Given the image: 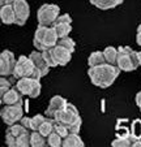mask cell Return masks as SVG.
Returning <instances> with one entry per match:
<instances>
[{"mask_svg":"<svg viewBox=\"0 0 141 147\" xmlns=\"http://www.w3.org/2000/svg\"><path fill=\"white\" fill-rule=\"evenodd\" d=\"M34 70V65L31 63V60L29 59V56H20L18 59L14 63V68L13 72H12V76L13 78L18 80V78L22 77H30L31 73Z\"/></svg>","mask_w":141,"mask_h":147,"instance_id":"cell-6","label":"cell"},{"mask_svg":"<svg viewBox=\"0 0 141 147\" xmlns=\"http://www.w3.org/2000/svg\"><path fill=\"white\" fill-rule=\"evenodd\" d=\"M28 130V129H25L24 126H22L20 122H16V124H12V125H9L8 126V129H7V131H5V134H8V136H11V137H13L14 139L17 138V137L20 136V134H22V133H25V131Z\"/></svg>","mask_w":141,"mask_h":147,"instance_id":"cell-24","label":"cell"},{"mask_svg":"<svg viewBox=\"0 0 141 147\" xmlns=\"http://www.w3.org/2000/svg\"><path fill=\"white\" fill-rule=\"evenodd\" d=\"M20 124L24 126L25 129H28V130H30V117L28 116H22L21 119H20Z\"/></svg>","mask_w":141,"mask_h":147,"instance_id":"cell-34","label":"cell"},{"mask_svg":"<svg viewBox=\"0 0 141 147\" xmlns=\"http://www.w3.org/2000/svg\"><path fill=\"white\" fill-rule=\"evenodd\" d=\"M46 144L47 146H51V147H58V146H61V137L59 136L58 133L55 131H51L48 136L46 137Z\"/></svg>","mask_w":141,"mask_h":147,"instance_id":"cell-26","label":"cell"},{"mask_svg":"<svg viewBox=\"0 0 141 147\" xmlns=\"http://www.w3.org/2000/svg\"><path fill=\"white\" fill-rule=\"evenodd\" d=\"M136 42H137V45L141 46V33L137 31V35H136Z\"/></svg>","mask_w":141,"mask_h":147,"instance_id":"cell-39","label":"cell"},{"mask_svg":"<svg viewBox=\"0 0 141 147\" xmlns=\"http://www.w3.org/2000/svg\"><path fill=\"white\" fill-rule=\"evenodd\" d=\"M140 109H141V108H140Z\"/></svg>","mask_w":141,"mask_h":147,"instance_id":"cell-42","label":"cell"},{"mask_svg":"<svg viewBox=\"0 0 141 147\" xmlns=\"http://www.w3.org/2000/svg\"><path fill=\"white\" fill-rule=\"evenodd\" d=\"M58 42V35H56L55 30H54L52 26H47L46 29V33H44L43 38L41 40V45H42V51L47 50V48H51L56 45Z\"/></svg>","mask_w":141,"mask_h":147,"instance_id":"cell-14","label":"cell"},{"mask_svg":"<svg viewBox=\"0 0 141 147\" xmlns=\"http://www.w3.org/2000/svg\"><path fill=\"white\" fill-rule=\"evenodd\" d=\"M129 136V131H128L127 128H118L116 129V137H127Z\"/></svg>","mask_w":141,"mask_h":147,"instance_id":"cell-35","label":"cell"},{"mask_svg":"<svg viewBox=\"0 0 141 147\" xmlns=\"http://www.w3.org/2000/svg\"><path fill=\"white\" fill-rule=\"evenodd\" d=\"M51 50V53H52L54 59H55V61L58 63V65H61V67H64V65H67L71 61V59H72V52H69L67 48L61 47V46L59 45H55L54 47L50 48Z\"/></svg>","mask_w":141,"mask_h":147,"instance_id":"cell-10","label":"cell"},{"mask_svg":"<svg viewBox=\"0 0 141 147\" xmlns=\"http://www.w3.org/2000/svg\"><path fill=\"white\" fill-rule=\"evenodd\" d=\"M29 59L31 60V63H33L34 68H37V69L41 72L42 77H44L47 73L50 72L51 68L46 64V61H44V59H43V56H42V52H41V51L37 50V51H34V52H31L30 55H29Z\"/></svg>","mask_w":141,"mask_h":147,"instance_id":"cell-12","label":"cell"},{"mask_svg":"<svg viewBox=\"0 0 141 147\" xmlns=\"http://www.w3.org/2000/svg\"><path fill=\"white\" fill-rule=\"evenodd\" d=\"M9 87H0V100H1V98H3V95L7 92V90H8Z\"/></svg>","mask_w":141,"mask_h":147,"instance_id":"cell-38","label":"cell"},{"mask_svg":"<svg viewBox=\"0 0 141 147\" xmlns=\"http://www.w3.org/2000/svg\"><path fill=\"white\" fill-rule=\"evenodd\" d=\"M54 131H55V133H58L59 136L61 137V139H63L65 136H68V134H69L68 126H65V125H63V124H59V122H56L55 120H54Z\"/></svg>","mask_w":141,"mask_h":147,"instance_id":"cell-30","label":"cell"},{"mask_svg":"<svg viewBox=\"0 0 141 147\" xmlns=\"http://www.w3.org/2000/svg\"><path fill=\"white\" fill-rule=\"evenodd\" d=\"M136 139L137 138H135L132 134H129V136H127V137H116V138L111 142V144H112L114 147H129V146H132Z\"/></svg>","mask_w":141,"mask_h":147,"instance_id":"cell-19","label":"cell"},{"mask_svg":"<svg viewBox=\"0 0 141 147\" xmlns=\"http://www.w3.org/2000/svg\"><path fill=\"white\" fill-rule=\"evenodd\" d=\"M60 14V8L56 4H43L37 12V20L39 25L51 26L55 18Z\"/></svg>","mask_w":141,"mask_h":147,"instance_id":"cell-4","label":"cell"},{"mask_svg":"<svg viewBox=\"0 0 141 147\" xmlns=\"http://www.w3.org/2000/svg\"><path fill=\"white\" fill-rule=\"evenodd\" d=\"M1 103L5 104V106H14V104L22 106V104H24L22 94L16 89V87H14V89L9 87V89L7 90L5 94L3 95V98H1Z\"/></svg>","mask_w":141,"mask_h":147,"instance_id":"cell-11","label":"cell"},{"mask_svg":"<svg viewBox=\"0 0 141 147\" xmlns=\"http://www.w3.org/2000/svg\"><path fill=\"white\" fill-rule=\"evenodd\" d=\"M103 52V56H105V60L106 63H108V64H116V56H118V50H116L115 47H112V46H108V47L105 48V51H102Z\"/></svg>","mask_w":141,"mask_h":147,"instance_id":"cell-23","label":"cell"},{"mask_svg":"<svg viewBox=\"0 0 141 147\" xmlns=\"http://www.w3.org/2000/svg\"><path fill=\"white\" fill-rule=\"evenodd\" d=\"M105 63H106V60H105V56H103L102 51L91 52L88 59L89 67H97V65H102V64H105Z\"/></svg>","mask_w":141,"mask_h":147,"instance_id":"cell-20","label":"cell"},{"mask_svg":"<svg viewBox=\"0 0 141 147\" xmlns=\"http://www.w3.org/2000/svg\"><path fill=\"white\" fill-rule=\"evenodd\" d=\"M123 3V0H95L93 5L97 7L98 9H102V11H107V9L115 8V7L120 5Z\"/></svg>","mask_w":141,"mask_h":147,"instance_id":"cell-18","label":"cell"},{"mask_svg":"<svg viewBox=\"0 0 141 147\" xmlns=\"http://www.w3.org/2000/svg\"><path fill=\"white\" fill-rule=\"evenodd\" d=\"M41 52H42V56H43L44 61H46V64L48 65V67H50V68L58 67V63H56L55 59H54V56H52V53H51V50H50V48H47V50H43V51H41Z\"/></svg>","mask_w":141,"mask_h":147,"instance_id":"cell-28","label":"cell"},{"mask_svg":"<svg viewBox=\"0 0 141 147\" xmlns=\"http://www.w3.org/2000/svg\"><path fill=\"white\" fill-rule=\"evenodd\" d=\"M14 0H0V7L5 5V4H13Z\"/></svg>","mask_w":141,"mask_h":147,"instance_id":"cell-37","label":"cell"},{"mask_svg":"<svg viewBox=\"0 0 141 147\" xmlns=\"http://www.w3.org/2000/svg\"><path fill=\"white\" fill-rule=\"evenodd\" d=\"M56 45L61 46V47L67 48L69 52H75V48H76V45H75V40L72 38H69V36H63V38H59L58 42H56Z\"/></svg>","mask_w":141,"mask_h":147,"instance_id":"cell-25","label":"cell"},{"mask_svg":"<svg viewBox=\"0 0 141 147\" xmlns=\"http://www.w3.org/2000/svg\"><path fill=\"white\" fill-rule=\"evenodd\" d=\"M14 59L13 52H11L9 50H4L3 52H0V76L7 77V76H12L14 68Z\"/></svg>","mask_w":141,"mask_h":147,"instance_id":"cell-9","label":"cell"},{"mask_svg":"<svg viewBox=\"0 0 141 147\" xmlns=\"http://www.w3.org/2000/svg\"><path fill=\"white\" fill-rule=\"evenodd\" d=\"M61 146L64 147H84V141L80 138L78 134L69 133L68 136H65L61 139Z\"/></svg>","mask_w":141,"mask_h":147,"instance_id":"cell-16","label":"cell"},{"mask_svg":"<svg viewBox=\"0 0 141 147\" xmlns=\"http://www.w3.org/2000/svg\"><path fill=\"white\" fill-rule=\"evenodd\" d=\"M30 146L33 147H42L46 146V137H43L38 130L30 131Z\"/></svg>","mask_w":141,"mask_h":147,"instance_id":"cell-21","label":"cell"},{"mask_svg":"<svg viewBox=\"0 0 141 147\" xmlns=\"http://www.w3.org/2000/svg\"><path fill=\"white\" fill-rule=\"evenodd\" d=\"M88 74L94 86L106 89V87H110L115 82L116 78L119 77L120 69L114 64L105 63V64L97 65V67H89Z\"/></svg>","mask_w":141,"mask_h":147,"instance_id":"cell-1","label":"cell"},{"mask_svg":"<svg viewBox=\"0 0 141 147\" xmlns=\"http://www.w3.org/2000/svg\"><path fill=\"white\" fill-rule=\"evenodd\" d=\"M44 119H46L44 115H35V116L30 117V130H38V128L44 121Z\"/></svg>","mask_w":141,"mask_h":147,"instance_id":"cell-29","label":"cell"},{"mask_svg":"<svg viewBox=\"0 0 141 147\" xmlns=\"http://www.w3.org/2000/svg\"><path fill=\"white\" fill-rule=\"evenodd\" d=\"M16 146L18 147H28L30 146V130H26L25 133L20 134L16 138Z\"/></svg>","mask_w":141,"mask_h":147,"instance_id":"cell-27","label":"cell"},{"mask_svg":"<svg viewBox=\"0 0 141 147\" xmlns=\"http://www.w3.org/2000/svg\"><path fill=\"white\" fill-rule=\"evenodd\" d=\"M80 117V113H78L77 108H76L73 104L71 103H67V106L64 107L63 109H59L58 112H55L52 119L55 120L59 124H63L65 126H69V125L75 122L76 120Z\"/></svg>","mask_w":141,"mask_h":147,"instance_id":"cell-5","label":"cell"},{"mask_svg":"<svg viewBox=\"0 0 141 147\" xmlns=\"http://www.w3.org/2000/svg\"><path fill=\"white\" fill-rule=\"evenodd\" d=\"M16 89L22 95H28L30 98H38L41 94V80H34L31 77L18 78L16 82Z\"/></svg>","mask_w":141,"mask_h":147,"instance_id":"cell-3","label":"cell"},{"mask_svg":"<svg viewBox=\"0 0 141 147\" xmlns=\"http://www.w3.org/2000/svg\"><path fill=\"white\" fill-rule=\"evenodd\" d=\"M1 104H3V103H1V100H0V106H1Z\"/></svg>","mask_w":141,"mask_h":147,"instance_id":"cell-41","label":"cell"},{"mask_svg":"<svg viewBox=\"0 0 141 147\" xmlns=\"http://www.w3.org/2000/svg\"><path fill=\"white\" fill-rule=\"evenodd\" d=\"M118 56H116V67L123 72H133L140 67L138 53L133 51L128 46L118 47Z\"/></svg>","mask_w":141,"mask_h":147,"instance_id":"cell-2","label":"cell"},{"mask_svg":"<svg viewBox=\"0 0 141 147\" xmlns=\"http://www.w3.org/2000/svg\"><path fill=\"white\" fill-rule=\"evenodd\" d=\"M52 130H54V119L46 117V119H44V121L41 124V126L38 128V131L43 137H47Z\"/></svg>","mask_w":141,"mask_h":147,"instance_id":"cell-22","label":"cell"},{"mask_svg":"<svg viewBox=\"0 0 141 147\" xmlns=\"http://www.w3.org/2000/svg\"><path fill=\"white\" fill-rule=\"evenodd\" d=\"M137 53H138V60H140V67H141V51L137 52Z\"/></svg>","mask_w":141,"mask_h":147,"instance_id":"cell-40","label":"cell"},{"mask_svg":"<svg viewBox=\"0 0 141 147\" xmlns=\"http://www.w3.org/2000/svg\"><path fill=\"white\" fill-rule=\"evenodd\" d=\"M0 22L5 25H12L14 24V12L12 4H5L0 7Z\"/></svg>","mask_w":141,"mask_h":147,"instance_id":"cell-15","label":"cell"},{"mask_svg":"<svg viewBox=\"0 0 141 147\" xmlns=\"http://www.w3.org/2000/svg\"><path fill=\"white\" fill-rule=\"evenodd\" d=\"M55 30L56 35L59 38H63V36H68L69 33L72 31V24H67V22H60V24H54L51 25Z\"/></svg>","mask_w":141,"mask_h":147,"instance_id":"cell-17","label":"cell"},{"mask_svg":"<svg viewBox=\"0 0 141 147\" xmlns=\"http://www.w3.org/2000/svg\"><path fill=\"white\" fill-rule=\"evenodd\" d=\"M60 22H67V24H72V17L69 16L68 13H64V14H59L58 17L55 18V21L52 22L54 24H60Z\"/></svg>","mask_w":141,"mask_h":147,"instance_id":"cell-33","label":"cell"},{"mask_svg":"<svg viewBox=\"0 0 141 147\" xmlns=\"http://www.w3.org/2000/svg\"><path fill=\"white\" fill-rule=\"evenodd\" d=\"M12 7H13L14 12V24L18 26H24L30 14V7H29L28 1L26 0H14Z\"/></svg>","mask_w":141,"mask_h":147,"instance_id":"cell-8","label":"cell"},{"mask_svg":"<svg viewBox=\"0 0 141 147\" xmlns=\"http://www.w3.org/2000/svg\"><path fill=\"white\" fill-rule=\"evenodd\" d=\"M131 134L135 138H141V120H133L131 125Z\"/></svg>","mask_w":141,"mask_h":147,"instance_id":"cell-31","label":"cell"},{"mask_svg":"<svg viewBox=\"0 0 141 147\" xmlns=\"http://www.w3.org/2000/svg\"><path fill=\"white\" fill-rule=\"evenodd\" d=\"M67 103L68 102H67L63 96H60V95H55V96H52L51 100H50V104H48L46 112H44V116L52 119L54 115H55V112H58L59 109H63L64 107L67 106Z\"/></svg>","mask_w":141,"mask_h":147,"instance_id":"cell-13","label":"cell"},{"mask_svg":"<svg viewBox=\"0 0 141 147\" xmlns=\"http://www.w3.org/2000/svg\"><path fill=\"white\" fill-rule=\"evenodd\" d=\"M81 124H82V120H81V117H78V119L76 120L75 122H72V124L68 126L69 133L78 134V131H80V129H81Z\"/></svg>","mask_w":141,"mask_h":147,"instance_id":"cell-32","label":"cell"},{"mask_svg":"<svg viewBox=\"0 0 141 147\" xmlns=\"http://www.w3.org/2000/svg\"><path fill=\"white\" fill-rule=\"evenodd\" d=\"M11 81L8 80L7 77H3V76H0V87H11Z\"/></svg>","mask_w":141,"mask_h":147,"instance_id":"cell-36","label":"cell"},{"mask_svg":"<svg viewBox=\"0 0 141 147\" xmlns=\"http://www.w3.org/2000/svg\"><path fill=\"white\" fill-rule=\"evenodd\" d=\"M22 116H24L22 106H17V104H14V106H4L0 109V117L8 126L18 122Z\"/></svg>","mask_w":141,"mask_h":147,"instance_id":"cell-7","label":"cell"}]
</instances>
